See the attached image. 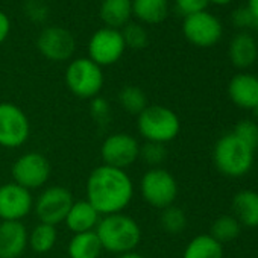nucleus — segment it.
Here are the masks:
<instances>
[{
	"instance_id": "nucleus-1",
	"label": "nucleus",
	"mask_w": 258,
	"mask_h": 258,
	"mask_svg": "<svg viewBox=\"0 0 258 258\" xmlns=\"http://www.w3.org/2000/svg\"><path fill=\"white\" fill-rule=\"evenodd\" d=\"M87 199L100 216L123 213L134 196L133 179L124 170L99 166L87 179Z\"/></svg>"
},
{
	"instance_id": "nucleus-2",
	"label": "nucleus",
	"mask_w": 258,
	"mask_h": 258,
	"mask_svg": "<svg viewBox=\"0 0 258 258\" xmlns=\"http://www.w3.org/2000/svg\"><path fill=\"white\" fill-rule=\"evenodd\" d=\"M102 249L112 253H124L134 250L142 240L140 225L124 213L103 216L94 229Z\"/></svg>"
},
{
	"instance_id": "nucleus-3",
	"label": "nucleus",
	"mask_w": 258,
	"mask_h": 258,
	"mask_svg": "<svg viewBox=\"0 0 258 258\" xmlns=\"http://www.w3.org/2000/svg\"><path fill=\"white\" fill-rule=\"evenodd\" d=\"M137 117L139 133L146 142L167 145L181 131V121L176 112L163 105H148Z\"/></svg>"
},
{
	"instance_id": "nucleus-4",
	"label": "nucleus",
	"mask_w": 258,
	"mask_h": 258,
	"mask_svg": "<svg viewBox=\"0 0 258 258\" xmlns=\"http://www.w3.org/2000/svg\"><path fill=\"white\" fill-rule=\"evenodd\" d=\"M217 170L229 178L244 176L253 166V151L240 142L232 133L222 136L213 151Z\"/></svg>"
},
{
	"instance_id": "nucleus-5",
	"label": "nucleus",
	"mask_w": 258,
	"mask_h": 258,
	"mask_svg": "<svg viewBox=\"0 0 258 258\" xmlns=\"http://www.w3.org/2000/svg\"><path fill=\"white\" fill-rule=\"evenodd\" d=\"M103 72L90 58L73 59L66 70V84L69 90L81 99L99 96L103 87Z\"/></svg>"
},
{
	"instance_id": "nucleus-6",
	"label": "nucleus",
	"mask_w": 258,
	"mask_h": 258,
	"mask_svg": "<svg viewBox=\"0 0 258 258\" xmlns=\"http://www.w3.org/2000/svg\"><path fill=\"white\" fill-rule=\"evenodd\" d=\"M140 193L151 207L167 208L173 205L178 196V182L166 169L155 167L148 170L140 181Z\"/></svg>"
},
{
	"instance_id": "nucleus-7",
	"label": "nucleus",
	"mask_w": 258,
	"mask_h": 258,
	"mask_svg": "<svg viewBox=\"0 0 258 258\" xmlns=\"http://www.w3.org/2000/svg\"><path fill=\"white\" fill-rule=\"evenodd\" d=\"M31 134V123L25 111L10 102L0 103V146L14 149L23 146Z\"/></svg>"
},
{
	"instance_id": "nucleus-8",
	"label": "nucleus",
	"mask_w": 258,
	"mask_h": 258,
	"mask_svg": "<svg viewBox=\"0 0 258 258\" xmlns=\"http://www.w3.org/2000/svg\"><path fill=\"white\" fill-rule=\"evenodd\" d=\"M182 34L196 47H211L220 41L223 26L214 14L201 11L184 17Z\"/></svg>"
},
{
	"instance_id": "nucleus-9",
	"label": "nucleus",
	"mask_w": 258,
	"mask_h": 258,
	"mask_svg": "<svg viewBox=\"0 0 258 258\" xmlns=\"http://www.w3.org/2000/svg\"><path fill=\"white\" fill-rule=\"evenodd\" d=\"M11 172L14 182L31 191L47 184L50 178V163L40 152H28L16 160Z\"/></svg>"
},
{
	"instance_id": "nucleus-10",
	"label": "nucleus",
	"mask_w": 258,
	"mask_h": 258,
	"mask_svg": "<svg viewBox=\"0 0 258 258\" xmlns=\"http://www.w3.org/2000/svg\"><path fill=\"white\" fill-rule=\"evenodd\" d=\"M140 145L136 137L126 133L108 136L100 146V157L105 166L124 170L139 160Z\"/></svg>"
},
{
	"instance_id": "nucleus-11",
	"label": "nucleus",
	"mask_w": 258,
	"mask_h": 258,
	"mask_svg": "<svg viewBox=\"0 0 258 258\" xmlns=\"http://www.w3.org/2000/svg\"><path fill=\"white\" fill-rule=\"evenodd\" d=\"M73 202L75 201L72 198V193L67 188L52 185L41 191L34 204V210L41 223L56 226L58 223L66 220V216Z\"/></svg>"
},
{
	"instance_id": "nucleus-12",
	"label": "nucleus",
	"mask_w": 258,
	"mask_h": 258,
	"mask_svg": "<svg viewBox=\"0 0 258 258\" xmlns=\"http://www.w3.org/2000/svg\"><path fill=\"white\" fill-rule=\"evenodd\" d=\"M126 46L118 29L100 28L97 29L88 43V58L99 67L115 64L124 52Z\"/></svg>"
},
{
	"instance_id": "nucleus-13",
	"label": "nucleus",
	"mask_w": 258,
	"mask_h": 258,
	"mask_svg": "<svg viewBox=\"0 0 258 258\" xmlns=\"http://www.w3.org/2000/svg\"><path fill=\"white\" fill-rule=\"evenodd\" d=\"M37 47L44 58L61 62L73 56L76 50V40L69 29L61 26H49L38 35Z\"/></svg>"
},
{
	"instance_id": "nucleus-14",
	"label": "nucleus",
	"mask_w": 258,
	"mask_h": 258,
	"mask_svg": "<svg viewBox=\"0 0 258 258\" xmlns=\"http://www.w3.org/2000/svg\"><path fill=\"white\" fill-rule=\"evenodd\" d=\"M34 208V199L28 188L7 182L0 185V219L2 222H22Z\"/></svg>"
},
{
	"instance_id": "nucleus-15",
	"label": "nucleus",
	"mask_w": 258,
	"mask_h": 258,
	"mask_svg": "<svg viewBox=\"0 0 258 258\" xmlns=\"http://www.w3.org/2000/svg\"><path fill=\"white\" fill-rule=\"evenodd\" d=\"M28 237L22 222L0 223V258H20L28 247Z\"/></svg>"
},
{
	"instance_id": "nucleus-16",
	"label": "nucleus",
	"mask_w": 258,
	"mask_h": 258,
	"mask_svg": "<svg viewBox=\"0 0 258 258\" xmlns=\"http://www.w3.org/2000/svg\"><path fill=\"white\" fill-rule=\"evenodd\" d=\"M231 100L244 109H255L258 106V78L250 73L235 75L228 85Z\"/></svg>"
},
{
	"instance_id": "nucleus-17",
	"label": "nucleus",
	"mask_w": 258,
	"mask_h": 258,
	"mask_svg": "<svg viewBox=\"0 0 258 258\" xmlns=\"http://www.w3.org/2000/svg\"><path fill=\"white\" fill-rule=\"evenodd\" d=\"M229 59L237 69H249L258 58V44L247 32H238L229 43Z\"/></svg>"
},
{
	"instance_id": "nucleus-18",
	"label": "nucleus",
	"mask_w": 258,
	"mask_h": 258,
	"mask_svg": "<svg viewBox=\"0 0 258 258\" xmlns=\"http://www.w3.org/2000/svg\"><path fill=\"white\" fill-rule=\"evenodd\" d=\"M99 220L100 214L93 208L88 201H78L73 202V205L70 207L64 222L73 234H81L94 231Z\"/></svg>"
},
{
	"instance_id": "nucleus-19",
	"label": "nucleus",
	"mask_w": 258,
	"mask_h": 258,
	"mask_svg": "<svg viewBox=\"0 0 258 258\" xmlns=\"http://www.w3.org/2000/svg\"><path fill=\"white\" fill-rule=\"evenodd\" d=\"M232 216L241 226H258V191L241 190L232 198Z\"/></svg>"
},
{
	"instance_id": "nucleus-20",
	"label": "nucleus",
	"mask_w": 258,
	"mask_h": 258,
	"mask_svg": "<svg viewBox=\"0 0 258 258\" xmlns=\"http://www.w3.org/2000/svg\"><path fill=\"white\" fill-rule=\"evenodd\" d=\"M99 17L106 28L120 31L133 17V0H102Z\"/></svg>"
},
{
	"instance_id": "nucleus-21",
	"label": "nucleus",
	"mask_w": 258,
	"mask_h": 258,
	"mask_svg": "<svg viewBox=\"0 0 258 258\" xmlns=\"http://www.w3.org/2000/svg\"><path fill=\"white\" fill-rule=\"evenodd\" d=\"M169 14L167 0H133V16L145 25H158Z\"/></svg>"
},
{
	"instance_id": "nucleus-22",
	"label": "nucleus",
	"mask_w": 258,
	"mask_h": 258,
	"mask_svg": "<svg viewBox=\"0 0 258 258\" xmlns=\"http://www.w3.org/2000/svg\"><path fill=\"white\" fill-rule=\"evenodd\" d=\"M69 256L70 258H99L102 252V244L94 231L73 234L69 241Z\"/></svg>"
},
{
	"instance_id": "nucleus-23",
	"label": "nucleus",
	"mask_w": 258,
	"mask_h": 258,
	"mask_svg": "<svg viewBox=\"0 0 258 258\" xmlns=\"http://www.w3.org/2000/svg\"><path fill=\"white\" fill-rule=\"evenodd\" d=\"M182 258H223V244L210 234L196 235L184 249Z\"/></svg>"
},
{
	"instance_id": "nucleus-24",
	"label": "nucleus",
	"mask_w": 258,
	"mask_h": 258,
	"mask_svg": "<svg viewBox=\"0 0 258 258\" xmlns=\"http://www.w3.org/2000/svg\"><path fill=\"white\" fill-rule=\"evenodd\" d=\"M58 234H56V228L53 225H47V223H38L32 232L28 237V246H31V249L37 253H46L50 249H53L55 243H56Z\"/></svg>"
},
{
	"instance_id": "nucleus-25",
	"label": "nucleus",
	"mask_w": 258,
	"mask_h": 258,
	"mask_svg": "<svg viewBox=\"0 0 258 258\" xmlns=\"http://www.w3.org/2000/svg\"><path fill=\"white\" fill-rule=\"evenodd\" d=\"M118 103L120 106L133 115H139L148 106V97L140 87L136 85H126L118 91Z\"/></svg>"
},
{
	"instance_id": "nucleus-26",
	"label": "nucleus",
	"mask_w": 258,
	"mask_h": 258,
	"mask_svg": "<svg viewBox=\"0 0 258 258\" xmlns=\"http://www.w3.org/2000/svg\"><path fill=\"white\" fill-rule=\"evenodd\" d=\"M240 232H241V225L238 223V220L234 216L225 214L214 220V223L211 225L210 235L214 240H217L220 244H223L235 240L240 235Z\"/></svg>"
},
{
	"instance_id": "nucleus-27",
	"label": "nucleus",
	"mask_w": 258,
	"mask_h": 258,
	"mask_svg": "<svg viewBox=\"0 0 258 258\" xmlns=\"http://www.w3.org/2000/svg\"><path fill=\"white\" fill-rule=\"evenodd\" d=\"M160 223L163 226V229L169 234H181L185 226H187V216L185 213L175 205H170L167 208H164L161 211V217H160Z\"/></svg>"
},
{
	"instance_id": "nucleus-28",
	"label": "nucleus",
	"mask_w": 258,
	"mask_h": 258,
	"mask_svg": "<svg viewBox=\"0 0 258 258\" xmlns=\"http://www.w3.org/2000/svg\"><path fill=\"white\" fill-rule=\"evenodd\" d=\"M120 34L123 37L124 46L131 47L134 50L145 49L148 46V43H149L148 31L140 23H131V22H129L126 26L121 28Z\"/></svg>"
},
{
	"instance_id": "nucleus-29",
	"label": "nucleus",
	"mask_w": 258,
	"mask_h": 258,
	"mask_svg": "<svg viewBox=\"0 0 258 258\" xmlns=\"http://www.w3.org/2000/svg\"><path fill=\"white\" fill-rule=\"evenodd\" d=\"M232 134L243 142L250 151H256L258 149V123L252 121V120H240L234 129Z\"/></svg>"
},
{
	"instance_id": "nucleus-30",
	"label": "nucleus",
	"mask_w": 258,
	"mask_h": 258,
	"mask_svg": "<svg viewBox=\"0 0 258 258\" xmlns=\"http://www.w3.org/2000/svg\"><path fill=\"white\" fill-rule=\"evenodd\" d=\"M139 158H142L145 164L152 166V169H155V167H158L160 164H163V163L166 161V158H167L166 145L146 142L143 146H140Z\"/></svg>"
},
{
	"instance_id": "nucleus-31",
	"label": "nucleus",
	"mask_w": 258,
	"mask_h": 258,
	"mask_svg": "<svg viewBox=\"0 0 258 258\" xmlns=\"http://www.w3.org/2000/svg\"><path fill=\"white\" fill-rule=\"evenodd\" d=\"M90 111H91V115H93V118H94V121L97 124L105 126L111 118L109 103L103 97H99V96L93 97L91 105H90Z\"/></svg>"
},
{
	"instance_id": "nucleus-32",
	"label": "nucleus",
	"mask_w": 258,
	"mask_h": 258,
	"mask_svg": "<svg viewBox=\"0 0 258 258\" xmlns=\"http://www.w3.org/2000/svg\"><path fill=\"white\" fill-rule=\"evenodd\" d=\"M231 22L237 29H243V31L255 28L258 25V22L255 20V17L252 16V13L249 11L247 7H240V8L234 10L231 14Z\"/></svg>"
},
{
	"instance_id": "nucleus-33",
	"label": "nucleus",
	"mask_w": 258,
	"mask_h": 258,
	"mask_svg": "<svg viewBox=\"0 0 258 258\" xmlns=\"http://www.w3.org/2000/svg\"><path fill=\"white\" fill-rule=\"evenodd\" d=\"M25 13L32 22H44L49 14V10L41 0H28L25 5Z\"/></svg>"
},
{
	"instance_id": "nucleus-34",
	"label": "nucleus",
	"mask_w": 258,
	"mask_h": 258,
	"mask_svg": "<svg viewBox=\"0 0 258 258\" xmlns=\"http://www.w3.org/2000/svg\"><path fill=\"white\" fill-rule=\"evenodd\" d=\"M208 0H175V5L178 8V11L181 14L190 16L195 13H201V11H207L208 7Z\"/></svg>"
},
{
	"instance_id": "nucleus-35",
	"label": "nucleus",
	"mask_w": 258,
	"mask_h": 258,
	"mask_svg": "<svg viewBox=\"0 0 258 258\" xmlns=\"http://www.w3.org/2000/svg\"><path fill=\"white\" fill-rule=\"evenodd\" d=\"M10 31H11L10 17H8L4 11H0V44H2V43L8 38Z\"/></svg>"
},
{
	"instance_id": "nucleus-36",
	"label": "nucleus",
	"mask_w": 258,
	"mask_h": 258,
	"mask_svg": "<svg viewBox=\"0 0 258 258\" xmlns=\"http://www.w3.org/2000/svg\"><path fill=\"white\" fill-rule=\"evenodd\" d=\"M246 7L249 8V11L252 13V16L258 22V0H247V5Z\"/></svg>"
},
{
	"instance_id": "nucleus-37",
	"label": "nucleus",
	"mask_w": 258,
	"mask_h": 258,
	"mask_svg": "<svg viewBox=\"0 0 258 258\" xmlns=\"http://www.w3.org/2000/svg\"><path fill=\"white\" fill-rule=\"evenodd\" d=\"M117 258H145L142 253L136 252V250H131V252H124V253H120Z\"/></svg>"
},
{
	"instance_id": "nucleus-38",
	"label": "nucleus",
	"mask_w": 258,
	"mask_h": 258,
	"mask_svg": "<svg viewBox=\"0 0 258 258\" xmlns=\"http://www.w3.org/2000/svg\"><path fill=\"white\" fill-rule=\"evenodd\" d=\"M210 4H214V5H228L231 4L232 0H208Z\"/></svg>"
},
{
	"instance_id": "nucleus-39",
	"label": "nucleus",
	"mask_w": 258,
	"mask_h": 258,
	"mask_svg": "<svg viewBox=\"0 0 258 258\" xmlns=\"http://www.w3.org/2000/svg\"><path fill=\"white\" fill-rule=\"evenodd\" d=\"M255 114H256V118H258V106L255 108Z\"/></svg>"
}]
</instances>
